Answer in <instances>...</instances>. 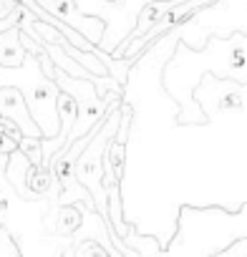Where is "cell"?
Returning <instances> with one entry per match:
<instances>
[{
  "mask_svg": "<svg viewBox=\"0 0 247 257\" xmlns=\"http://www.w3.org/2000/svg\"><path fill=\"white\" fill-rule=\"evenodd\" d=\"M214 234L224 247L234 242L237 237H247V219H244V204L237 214H227L219 207H182L179 209V229L177 239L167 247H162V254H217V244L209 237ZM222 247V249H224Z\"/></svg>",
  "mask_w": 247,
  "mask_h": 257,
  "instance_id": "1",
  "label": "cell"
},
{
  "mask_svg": "<svg viewBox=\"0 0 247 257\" xmlns=\"http://www.w3.org/2000/svg\"><path fill=\"white\" fill-rule=\"evenodd\" d=\"M0 86H16L23 93L26 106L41 128V139H51L58 134L61 116H58L56 101H58L61 88L53 78H48L41 71L38 61L28 51H26V58L21 66H16V68L0 66Z\"/></svg>",
  "mask_w": 247,
  "mask_h": 257,
  "instance_id": "2",
  "label": "cell"
},
{
  "mask_svg": "<svg viewBox=\"0 0 247 257\" xmlns=\"http://www.w3.org/2000/svg\"><path fill=\"white\" fill-rule=\"evenodd\" d=\"M53 81L58 83L61 91H66V93L76 101V118H73V126H71V132H68L63 147L71 144L73 139L88 134L91 128H93V126H96V123H98L111 108H116V106L121 103V98L103 101V98L96 93V88H93V83H91L88 76H83V78H73V76L63 73L61 68H56Z\"/></svg>",
  "mask_w": 247,
  "mask_h": 257,
  "instance_id": "3",
  "label": "cell"
},
{
  "mask_svg": "<svg viewBox=\"0 0 247 257\" xmlns=\"http://www.w3.org/2000/svg\"><path fill=\"white\" fill-rule=\"evenodd\" d=\"M36 3L48 11L51 16L61 18L63 23H68L71 28H76L83 38H88L93 46H98L101 36H103V18L98 16H91V13H83L78 6H76V0H36Z\"/></svg>",
  "mask_w": 247,
  "mask_h": 257,
  "instance_id": "4",
  "label": "cell"
},
{
  "mask_svg": "<svg viewBox=\"0 0 247 257\" xmlns=\"http://www.w3.org/2000/svg\"><path fill=\"white\" fill-rule=\"evenodd\" d=\"M0 113L8 116L18 126L23 137H41V128L33 121V116L26 106V98L16 86H0Z\"/></svg>",
  "mask_w": 247,
  "mask_h": 257,
  "instance_id": "5",
  "label": "cell"
},
{
  "mask_svg": "<svg viewBox=\"0 0 247 257\" xmlns=\"http://www.w3.org/2000/svg\"><path fill=\"white\" fill-rule=\"evenodd\" d=\"M26 58V48L21 43V28L11 26L6 31H0V66L16 68Z\"/></svg>",
  "mask_w": 247,
  "mask_h": 257,
  "instance_id": "6",
  "label": "cell"
},
{
  "mask_svg": "<svg viewBox=\"0 0 247 257\" xmlns=\"http://www.w3.org/2000/svg\"><path fill=\"white\" fill-rule=\"evenodd\" d=\"M56 219H58V224L53 227V234H73L83 222L76 204H61V209L56 212Z\"/></svg>",
  "mask_w": 247,
  "mask_h": 257,
  "instance_id": "7",
  "label": "cell"
},
{
  "mask_svg": "<svg viewBox=\"0 0 247 257\" xmlns=\"http://www.w3.org/2000/svg\"><path fill=\"white\" fill-rule=\"evenodd\" d=\"M18 152L33 167H41V137H21L18 139Z\"/></svg>",
  "mask_w": 247,
  "mask_h": 257,
  "instance_id": "8",
  "label": "cell"
},
{
  "mask_svg": "<svg viewBox=\"0 0 247 257\" xmlns=\"http://www.w3.org/2000/svg\"><path fill=\"white\" fill-rule=\"evenodd\" d=\"M86 252H88V254H98V257L111 254L106 247H101V244H98V242H93L91 237H88V239H83V242H78V244H76V249H73V254H76V257H83Z\"/></svg>",
  "mask_w": 247,
  "mask_h": 257,
  "instance_id": "9",
  "label": "cell"
},
{
  "mask_svg": "<svg viewBox=\"0 0 247 257\" xmlns=\"http://www.w3.org/2000/svg\"><path fill=\"white\" fill-rule=\"evenodd\" d=\"M217 257H247V237H237L224 249H219Z\"/></svg>",
  "mask_w": 247,
  "mask_h": 257,
  "instance_id": "10",
  "label": "cell"
},
{
  "mask_svg": "<svg viewBox=\"0 0 247 257\" xmlns=\"http://www.w3.org/2000/svg\"><path fill=\"white\" fill-rule=\"evenodd\" d=\"M0 254H16V257L21 254V249L13 244V239H11L6 227H0Z\"/></svg>",
  "mask_w": 247,
  "mask_h": 257,
  "instance_id": "11",
  "label": "cell"
},
{
  "mask_svg": "<svg viewBox=\"0 0 247 257\" xmlns=\"http://www.w3.org/2000/svg\"><path fill=\"white\" fill-rule=\"evenodd\" d=\"M16 149H18V142L11 139V137L3 132V128H0V157H11Z\"/></svg>",
  "mask_w": 247,
  "mask_h": 257,
  "instance_id": "12",
  "label": "cell"
}]
</instances>
